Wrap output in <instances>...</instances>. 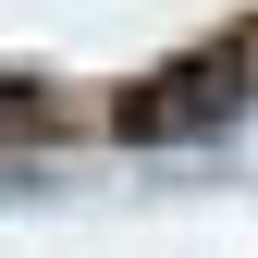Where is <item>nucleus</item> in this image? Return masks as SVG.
I'll use <instances>...</instances> for the list:
<instances>
[{"label":"nucleus","instance_id":"obj_1","mask_svg":"<svg viewBox=\"0 0 258 258\" xmlns=\"http://www.w3.org/2000/svg\"><path fill=\"white\" fill-rule=\"evenodd\" d=\"M246 74H258L246 49H197V61H172V74H148L136 99L111 111V136H136V148L209 136V123H234V111H246Z\"/></svg>","mask_w":258,"mask_h":258}]
</instances>
